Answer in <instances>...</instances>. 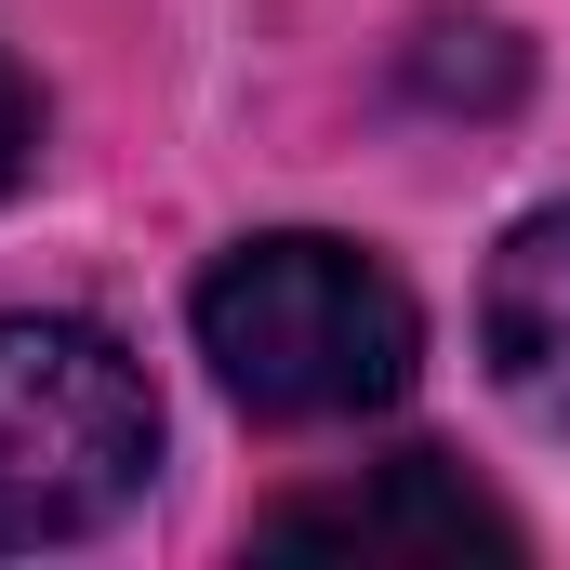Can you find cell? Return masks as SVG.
I'll use <instances>...</instances> for the list:
<instances>
[{
    "label": "cell",
    "instance_id": "1",
    "mask_svg": "<svg viewBox=\"0 0 570 570\" xmlns=\"http://www.w3.org/2000/svg\"><path fill=\"white\" fill-rule=\"evenodd\" d=\"M199 358L266 425H345V412H385L412 385L425 318H412V292L385 279L358 239L279 226V239H239L199 279Z\"/></svg>",
    "mask_w": 570,
    "mask_h": 570
},
{
    "label": "cell",
    "instance_id": "2",
    "mask_svg": "<svg viewBox=\"0 0 570 570\" xmlns=\"http://www.w3.org/2000/svg\"><path fill=\"white\" fill-rule=\"evenodd\" d=\"M159 464V399L94 318H0V558L107 531Z\"/></svg>",
    "mask_w": 570,
    "mask_h": 570
},
{
    "label": "cell",
    "instance_id": "3",
    "mask_svg": "<svg viewBox=\"0 0 570 570\" xmlns=\"http://www.w3.org/2000/svg\"><path fill=\"white\" fill-rule=\"evenodd\" d=\"M253 544L266 558H518V518L491 491H464L438 451H399L345 491H292Z\"/></svg>",
    "mask_w": 570,
    "mask_h": 570
},
{
    "label": "cell",
    "instance_id": "4",
    "mask_svg": "<svg viewBox=\"0 0 570 570\" xmlns=\"http://www.w3.org/2000/svg\"><path fill=\"white\" fill-rule=\"evenodd\" d=\"M478 345H491L504 399H531V412H570V199H558V213H531V226L491 253Z\"/></svg>",
    "mask_w": 570,
    "mask_h": 570
},
{
    "label": "cell",
    "instance_id": "5",
    "mask_svg": "<svg viewBox=\"0 0 570 570\" xmlns=\"http://www.w3.org/2000/svg\"><path fill=\"white\" fill-rule=\"evenodd\" d=\"M27 159H40V94H27V80L0 67V199L27 186Z\"/></svg>",
    "mask_w": 570,
    "mask_h": 570
}]
</instances>
